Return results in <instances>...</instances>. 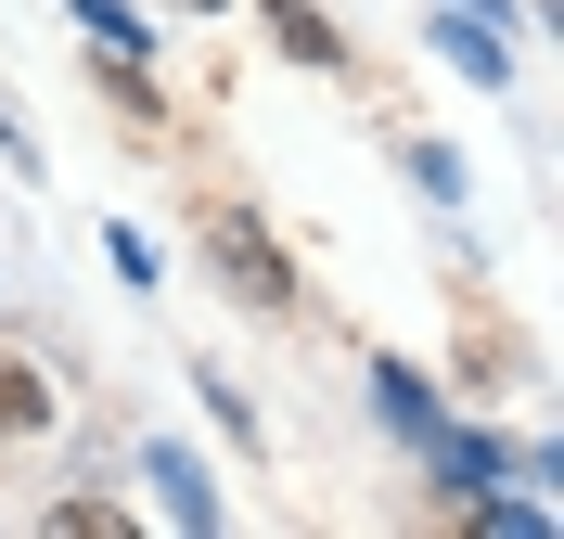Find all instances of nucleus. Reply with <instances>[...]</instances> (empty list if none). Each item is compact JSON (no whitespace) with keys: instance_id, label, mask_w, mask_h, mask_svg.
<instances>
[{"instance_id":"1","label":"nucleus","mask_w":564,"mask_h":539,"mask_svg":"<svg viewBox=\"0 0 564 539\" xmlns=\"http://www.w3.org/2000/svg\"><path fill=\"white\" fill-rule=\"evenodd\" d=\"M193 231H206V270H218V295H231V309H257V322H295V309H308L295 257H282V231H270L257 206H231V193H218Z\"/></svg>"},{"instance_id":"2","label":"nucleus","mask_w":564,"mask_h":539,"mask_svg":"<svg viewBox=\"0 0 564 539\" xmlns=\"http://www.w3.org/2000/svg\"><path fill=\"white\" fill-rule=\"evenodd\" d=\"M423 463H436V488H449V502H475V488H500V475H513V436H488V424H436V436H423Z\"/></svg>"},{"instance_id":"3","label":"nucleus","mask_w":564,"mask_h":539,"mask_svg":"<svg viewBox=\"0 0 564 539\" xmlns=\"http://www.w3.org/2000/svg\"><path fill=\"white\" fill-rule=\"evenodd\" d=\"M141 488H154V502H167V527H193V539H218V488H206V463H193V450H180V436H154V450H141Z\"/></svg>"},{"instance_id":"4","label":"nucleus","mask_w":564,"mask_h":539,"mask_svg":"<svg viewBox=\"0 0 564 539\" xmlns=\"http://www.w3.org/2000/svg\"><path fill=\"white\" fill-rule=\"evenodd\" d=\"M372 424H386L398 450H423V436L449 424V411H436V386H423L411 359H372Z\"/></svg>"},{"instance_id":"5","label":"nucleus","mask_w":564,"mask_h":539,"mask_svg":"<svg viewBox=\"0 0 564 539\" xmlns=\"http://www.w3.org/2000/svg\"><path fill=\"white\" fill-rule=\"evenodd\" d=\"M270 39H282L308 77H347V26H334V13H308V0H270Z\"/></svg>"},{"instance_id":"6","label":"nucleus","mask_w":564,"mask_h":539,"mask_svg":"<svg viewBox=\"0 0 564 539\" xmlns=\"http://www.w3.org/2000/svg\"><path fill=\"white\" fill-rule=\"evenodd\" d=\"M436 52H449V65L475 77V90H513V52H500V26H475V13H449V0H436Z\"/></svg>"},{"instance_id":"7","label":"nucleus","mask_w":564,"mask_h":539,"mask_svg":"<svg viewBox=\"0 0 564 539\" xmlns=\"http://www.w3.org/2000/svg\"><path fill=\"white\" fill-rule=\"evenodd\" d=\"M193 386H206V411H218V436H231V450H270V411H257L231 373H193Z\"/></svg>"},{"instance_id":"8","label":"nucleus","mask_w":564,"mask_h":539,"mask_svg":"<svg viewBox=\"0 0 564 539\" xmlns=\"http://www.w3.org/2000/svg\"><path fill=\"white\" fill-rule=\"evenodd\" d=\"M39 424H52V386L26 359H0V436H39Z\"/></svg>"},{"instance_id":"9","label":"nucleus","mask_w":564,"mask_h":539,"mask_svg":"<svg viewBox=\"0 0 564 539\" xmlns=\"http://www.w3.org/2000/svg\"><path fill=\"white\" fill-rule=\"evenodd\" d=\"M65 13H77L90 39H104V52H154V26H141L129 0H65Z\"/></svg>"},{"instance_id":"10","label":"nucleus","mask_w":564,"mask_h":539,"mask_svg":"<svg viewBox=\"0 0 564 539\" xmlns=\"http://www.w3.org/2000/svg\"><path fill=\"white\" fill-rule=\"evenodd\" d=\"M39 527L52 539H129V514L116 502H39Z\"/></svg>"},{"instance_id":"11","label":"nucleus","mask_w":564,"mask_h":539,"mask_svg":"<svg viewBox=\"0 0 564 539\" xmlns=\"http://www.w3.org/2000/svg\"><path fill=\"white\" fill-rule=\"evenodd\" d=\"M462 514H475V527H488V539H552V502H488V488H475V502H462Z\"/></svg>"},{"instance_id":"12","label":"nucleus","mask_w":564,"mask_h":539,"mask_svg":"<svg viewBox=\"0 0 564 539\" xmlns=\"http://www.w3.org/2000/svg\"><path fill=\"white\" fill-rule=\"evenodd\" d=\"M411 180H423V206H462V154L449 142H411Z\"/></svg>"},{"instance_id":"13","label":"nucleus","mask_w":564,"mask_h":539,"mask_svg":"<svg viewBox=\"0 0 564 539\" xmlns=\"http://www.w3.org/2000/svg\"><path fill=\"white\" fill-rule=\"evenodd\" d=\"M104 257H116V283H141V295H154V283H167V270H154V245H141V231H129V218H116V231H104Z\"/></svg>"},{"instance_id":"14","label":"nucleus","mask_w":564,"mask_h":539,"mask_svg":"<svg viewBox=\"0 0 564 539\" xmlns=\"http://www.w3.org/2000/svg\"><path fill=\"white\" fill-rule=\"evenodd\" d=\"M0 168L39 180V129H26V104H13V90H0Z\"/></svg>"},{"instance_id":"15","label":"nucleus","mask_w":564,"mask_h":539,"mask_svg":"<svg viewBox=\"0 0 564 539\" xmlns=\"http://www.w3.org/2000/svg\"><path fill=\"white\" fill-rule=\"evenodd\" d=\"M180 13H231V0H180Z\"/></svg>"}]
</instances>
